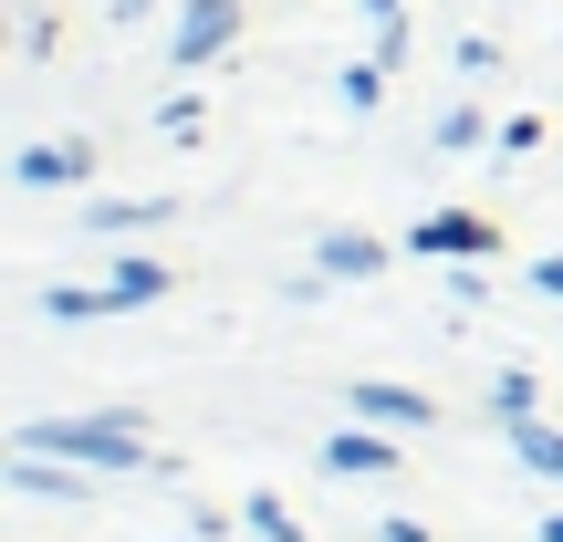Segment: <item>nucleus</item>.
<instances>
[{
    "instance_id": "1",
    "label": "nucleus",
    "mask_w": 563,
    "mask_h": 542,
    "mask_svg": "<svg viewBox=\"0 0 563 542\" xmlns=\"http://www.w3.org/2000/svg\"><path fill=\"white\" fill-rule=\"evenodd\" d=\"M11 449H53V460H84V469H167L146 449L136 407H115V418H32V428H11Z\"/></svg>"
},
{
    "instance_id": "2",
    "label": "nucleus",
    "mask_w": 563,
    "mask_h": 542,
    "mask_svg": "<svg viewBox=\"0 0 563 542\" xmlns=\"http://www.w3.org/2000/svg\"><path fill=\"white\" fill-rule=\"evenodd\" d=\"M344 407H355V418H376V428H397V439H418V428L439 418L418 386H386V376H355V386H344Z\"/></svg>"
},
{
    "instance_id": "3",
    "label": "nucleus",
    "mask_w": 563,
    "mask_h": 542,
    "mask_svg": "<svg viewBox=\"0 0 563 542\" xmlns=\"http://www.w3.org/2000/svg\"><path fill=\"white\" fill-rule=\"evenodd\" d=\"M397 428H334V439H323V469H344V480H386V469H397Z\"/></svg>"
},
{
    "instance_id": "4",
    "label": "nucleus",
    "mask_w": 563,
    "mask_h": 542,
    "mask_svg": "<svg viewBox=\"0 0 563 542\" xmlns=\"http://www.w3.org/2000/svg\"><path fill=\"white\" fill-rule=\"evenodd\" d=\"M11 178L32 188V199H42V188H84V178H95V146H21Z\"/></svg>"
},
{
    "instance_id": "5",
    "label": "nucleus",
    "mask_w": 563,
    "mask_h": 542,
    "mask_svg": "<svg viewBox=\"0 0 563 542\" xmlns=\"http://www.w3.org/2000/svg\"><path fill=\"white\" fill-rule=\"evenodd\" d=\"M230 32H241V0H199V11H188L178 32H167V63H209Z\"/></svg>"
},
{
    "instance_id": "6",
    "label": "nucleus",
    "mask_w": 563,
    "mask_h": 542,
    "mask_svg": "<svg viewBox=\"0 0 563 542\" xmlns=\"http://www.w3.org/2000/svg\"><path fill=\"white\" fill-rule=\"evenodd\" d=\"M407 251H439V262H481V251H501V230L490 220H418V241Z\"/></svg>"
},
{
    "instance_id": "7",
    "label": "nucleus",
    "mask_w": 563,
    "mask_h": 542,
    "mask_svg": "<svg viewBox=\"0 0 563 542\" xmlns=\"http://www.w3.org/2000/svg\"><path fill=\"white\" fill-rule=\"evenodd\" d=\"M313 262H323V281H376V272H386V241H365V230H334Z\"/></svg>"
},
{
    "instance_id": "8",
    "label": "nucleus",
    "mask_w": 563,
    "mask_h": 542,
    "mask_svg": "<svg viewBox=\"0 0 563 542\" xmlns=\"http://www.w3.org/2000/svg\"><path fill=\"white\" fill-rule=\"evenodd\" d=\"M501 439H511V460H522V469H543V480H563V428H543V418L522 407V418H501Z\"/></svg>"
},
{
    "instance_id": "9",
    "label": "nucleus",
    "mask_w": 563,
    "mask_h": 542,
    "mask_svg": "<svg viewBox=\"0 0 563 542\" xmlns=\"http://www.w3.org/2000/svg\"><path fill=\"white\" fill-rule=\"evenodd\" d=\"M42 313H53V323H84V313H125V292H115V272H104V281H53V292H42Z\"/></svg>"
},
{
    "instance_id": "10",
    "label": "nucleus",
    "mask_w": 563,
    "mask_h": 542,
    "mask_svg": "<svg viewBox=\"0 0 563 542\" xmlns=\"http://www.w3.org/2000/svg\"><path fill=\"white\" fill-rule=\"evenodd\" d=\"M84 230H95V241H125V230H167V199H104V209H84Z\"/></svg>"
},
{
    "instance_id": "11",
    "label": "nucleus",
    "mask_w": 563,
    "mask_h": 542,
    "mask_svg": "<svg viewBox=\"0 0 563 542\" xmlns=\"http://www.w3.org/2000/svg\"><path fill=\"white\" fill-rule=\"evenodd\" d=\"M167 281H178V272H167L157 251H125V262H115V292H125V302H157Z\"/></svg>"
},
{
    "instance_id": "12",
    "label": "nucleus",
    "mask_w": 563,
    "mask_h": 542,
    "mask_svg": "<svg viewBox=\"0 0 563 542\" xmlns=\"http://www.w3.org/2000/svg\"><path fill=\"white\" fill-rule=\"evenodd\" d=\"M251 532H262V542H302V522L272 501V490H251Z\"/></svg>"
},
{
    "instance_id": "13",
    "label": "nucleus",
    "mask_w": 563,
    "mask_h": 542,
    "mask_svg": "<svg viewBox=\"0 0 563 542\" xmlns=\"http://www.w3.org/2000/svg\"><path fill=\"white\" fill-rule=\"evenodd\" d=\"M532 281H543V292H563V251H543V262H532Z\"/></svg>"
},
{
    "instance_id": "14",
    "label": "nucleus",
    "mask_w": 563,
    "mask_h": 542,
    "mask_svg": "<svg viewBox=\"0 0 563 542\" xmlns=\"http://www.w3.org/2000/svg\"><path fill=\"white\" fill-rule=\"evenodd\" d=\"M543 542H563V511H553V522H543Z\"/></svg>"
}]
</instances>
